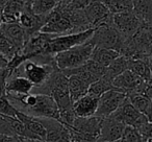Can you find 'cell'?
Wrapping results in <instances>:
<instances>
[{
  "mask_svg": "<svg viewBox=\"0 0 152 142\" xmlns=\"http://www.w3.org/2000/svg\"><path fill=\"white\" fill-rule=\"evenodd\" d=\"M57 68L56 63L44 64L39 63L34 60H27L22 63L18 68H16L11 75H22L25 77L28 81L31 82L34 88L41 87L48 79L53 70ZM10 75V77H11Z\"/></svg>",
  "mask_w": 152,
  "mask_h": 142,
  "instance_id": "cell-3",
  "label": "cell"
},
{
  "mask_svg": "<svg viewBox=\"0 0 152 142\" xmlns=\"http://www.w3.org/2000/svg\"><path fill=\"white\" fill-rule=\"evenodd\" d=\"M127 94L118 89H112L106 91L99 97V104L95 116L100 118L108 117L119 108L123 100L126 98Z\"/></svg>",
  "mask_w": 152,
  "mask_h": 142,
  "instance_id": "cell-9",
  "label": "cell"
},
{
  "mask_svg": "<svg viewBox=\"0 0 152 142\" xmlns=\"http://www.w3.org/2000/svg\"><path fill=\"white\" fill-rule=\"evenodd\" d=\"M125 41L126 39L115 27L114 23H110L96 27L89 42L95 47L114 49L121 52Z\"/></svg>",
  "mask_w": 152,
  "mask_h": 142,
  "instance_id": "cell-5",
  "label": "cell"
},
{
  "mask_svg": "<svg viewBox=\"0 0 152 142\" xmlns=\"http://www.w3.org/2000/svg\"><path fill=\"white\" fill-rule=\"evenodd\" d=\"M102 119L98 116H90V117H80L77 116L74 119L71 127L76 131L83 132L86 134L94 136L96 138H99L100 129H101Z\"/></svg>",
  "mask_w": 152,
  "mask_h": 142,
  "instance_id": "cell-16",
  "label": "cell"
},
{
  "mask_svg": "<svg viewBox=\"0 0 152 142\" xmlns=\"http://www.w3.org/2000/svg\"><path fill=\"white\" fill-rule=\"evenodd\" d=\"M114 25L125 39L133 37L141 28L143 21L137 17L133 11L114 14Z\"/></svg>",
  "mask_w": 152,
  "mask_h": 142,
  "instance_id": "cell-8",
  "label": "cell"
},
{
  "mask_svg": "<svg viewBox=\"0 0 152 142\" xmlns=\"http://www.w3.org/2000/svg\"><path fill=\"white\" fill-rule=\"evenodd\" d=\"M93 0H72L70 5L74 9L78 10H85Z\"/></svg>",
  "mask_w": 152,
  "mask_h": 142,
  "instance_id": "cell-34",
  "label": "cell"
},
{
  "mask_svg": "<svg viewBox=\"0 0 152 142\" xmlns=\"http://www.w3.org/2000/svg\"><path fill=\"white\" fill-rule=\"evenodd\" d=\"M0 142H18L16 136H10L4 135V134H0Z\"/></svg>",
  "mask_w": 152,
  "mask_h": 142,
  "instance_id": "cell-35",
  "label": "cell"
},
{
  "mask_svg": "<svg viewBox=\"0 0 152 142\" xmlns=\"http://www.w3.org/2000/svg\"><path fill=\"white\" fill-rule=\"evenodd\" d=\"M128 64H129L128 57L123 54H120L116 60H114L106 67V71L102 77H104V79H106L107 81L113 83L115 77H117L122 72H124L125 70L128 69Z\"/></svg>",
  "mask_w": 152,
  "mask_h": 142,
  "instance_id": "cell-22",
  "label": "cell"
},
{
  "mask_svg": "<svg viewBox=\"0 0 152 142\" xmlns=\"http://www.w3.org/2000/svg\"><path fill=\"white\" fill-rule=\"evenodd\" d=\"M113 117L118 119L119 121L123 122L125 125L139 127L143 123L147 122L148 118L144 113L140 112L130 102L129 98L126 96L119 108L112 114Z\"/></svg>",
  "mask_w": 152,
  "mask_h": 142,
  "instance_id": "cell-7",
  "label": "cell"
},
{
  "mask_svg": "<svg viewBox=\"0 0 152 142\" xmlns=\"http://www.w3.org/2000/svg\"><path fill=\"white\" fill-rule=\"evenodd\" d=\"M56 7V0H34L31 2L32 12L41 16H48Z\"/></svg>",
  "mask_w": 152,
  "mask_h": 142,
  "instance_id": "cell-28",
  "label": "cell"
},
{
  "mask_svg": "<svg viewBox=\"0 0 152 142\" xmlns=\"http://www.w3.org/2000/svg\"><path fill=\"white\" fill-rule=\"evenodd\" d=\"M112 89H116V88L114 87V85H113L112 82L107 81V79H104V77H101V79H99L98 81L91 84V86L89 87L88 93L93 94V95L99 96L100 97L103 93H105L106 91L112 90Z\"/></svg>",
  "mask_w": 152,
  "mask_h": 142,
  "instance_id": "cell-29",
  "label": "cell"
},
{
  "mask_svg": "<svg viewBox=\"0 0 152 142\" xmlns=\"http://www.w3.org/2000/svg\"><path fill=\"white\" fill-rule=\"evenodd\" d=\"M130 102L140 111V112L146 114L149 108L151 107V99L146 95L144 92H132L127 94Z\"/></svg>",
  "mask_w": 152,
  "mask_h": 142,
  "instance_id": "cell-26",
  "label": "cell"
},
{
  "mask_svg": "<svg viewBox=\"0 0 152 142\" xmlns=\"http://www.w3.org/2000/svg\"><path fill=\"white\" fill-rule=\"evenodd\" d=\"M112 14L133 11L132 0H101Z\"/></svg>",
  "mask_w": 152,
  "mask_h": 142,
  "instance_id": "cell-27",
  "label": "cell"
},
{
  "mask_svg": "<svg viewBox=\"0 0 152 142\" xmlns=\"http://www.w3.org/2000/svg\"><path fill=\"white\" fill-rule=\"evenodd\" d=\"M94 34V28L87 29L85 32H75V34L68 35H53L49 40L46 48L44 50V54L55 55L56 53L70 49L76 45L83 44L89 41Z\"/></svg>",
  "mask_w": 152,
  "mask_h": 142,
  "instance_id": "cell-4",
  "label": "cell"
},
{
  "mask_svg": "<svg viewBox=\"0 0 152 142\" xmlns=\"http://www.w3.org/2000/svg\"><path fill=\"white\" fill-rule=\"evenodd\" d=\"M85 14L91 28L94 29L103 24L114 23V14L110 13V11L101 0H93L85 9Z\"/></svg>",
  "mask_w": 152,
  "mask_h": 142,
  "instance_id": "cell-10",
  "label": "cell"
},
{
  "mask_svg": "<svg viewBox=\"0 0 152 142\" xmlns=\"http://www.w3.org/2000/svg\"><path fill=\"white\" fill-rule=\"evenodd\" d=\"M37 94V104L34 107L23 111L28 115L39 118H53L61 121V114L57 104L51 95L42 93Z\"/></svg>",
  "mask_w": 152,
  "mask_h": 142,
  "instance_id": "cell-6",
  "label": "cell"
},
{
  "mask_svg": "<svg viewBox=\"0 0 152 142\" xmlns=\"http://www.w3.org/2000/svg\"><path fill=\"white\" fill-rule=\"evenodd\" d=\"M7 1H9V0H0V7H3L5 5V3L7 2Z\"/></svg>",
  "mask_w": 152,
  "mask_h": 142,
  "instance_id": "cell-40",
  "label": "cell"
},
{
  "mask_svg": "<svg viewBox=\"0 0 152 142\" xmlns=\"http://www.w3.org/2000/svg\"><path fill=\"white\" fill-rule=\"evenodd\" d=\"M0 30L13 43L17 49V52L23 48L24 45L30 39V36L25 28L22 27L18 22H2L0 25Z\"/></svg>",
  "mask_w": 152,
  "mask_h": 142,
  "instance_id": "cell-14",
  "label": "cell"
},
{
  "mask_svg": "<svg viewBox=\"0 0 152 142\" xmlns=\"http://www.w3.org/2000/svg\"><path fill=\"white\" fill-rule=\"evenodd\" d=\"M30 5L28 0H9L3 7V22H18L20 15Z\"/></svg>",
  "mask_w": 152,
  "mask_h": 142,
  "instance_id": "cell-18",
  "label": "cell"
},
{
  "mask_svg": "<svg viewBox=\"0 0 152 142\" xmlns=\"http://www.w3.org/2000/svg\"><path fill=\"white\" fill-rule=\"evenodd\" d=\"M9 65V60L0 52V70L3 69V68H7Z\"/></svg>",
  "mask_w": 152,
  "mask_h": 142,
  "instance_id": "cell-36",
  "label": "cell"
},
{
  "mask_svg": "<svg viewBox=\"0 0 152 142\" xmlns=\"http://www.w3.org/2000/svg\"><path fill=\"white\" fill-rule=\"evenodd\" d=\"M126 125L112 115L102 119L98 142H115L121 139Z\"/></svg>",
  "mask_w": 152,
  "mask_h": 142,
  "instance_id": "cell-13",
  "label": "cell"
},
{
  "mask_svg": "<svg viewBox=\"0 0 152 142\" xmlns=\"http://www.w3.org/2000/svg\"><path fill=\"white\" fill-rule=\"evenodd\" d=\"M144 142H152V137H149V138H147V139H145Z\"/></svg>",
  "mask_w": 152,
  "mask_h": 142,
  "instance_id": "cell-41",
  "label": "cell"
},
{
  "mask_svg": "<svg viewBox=\"0 0 152 142\" xmlns=\"http://www.w3.org/2000/svg\"><path fill=\"white\" fill-rule=\"evenodd\" d=\"M72 0H56L57 7H67L71 3Z\"/></svg>",
  "mask_w": 152,
  "mask_h": 142,
  "instance_id": "cell-37",
  "label": "cell"
},
{
  "mask_svg": "<svg viewBox=\"0 0 152 142\" xmlns=\"http://www.w3.org/2000/svg\"><path fill=\"white\" fill-rule=\"evenodd\" d=\"M128 69H130L132 72L149 83L151 79V64L149 59H129Z\"/></svg>",
  "mask_w": 152,
  "mask_h": 142,
  "instance_id": "cell-23",
  "label": "cell"
},
{
  "mask_svg": "<svg viewBox=\"0 0 152 142\" xmlns=\"http://www.w3.org/2000/svg\"><path fill=\"white\" fill-rule=\"evenodd\" d=\"M133 12L146 24L152 25V0H132Z\"/></svg>",
  "mask_w": 152,
  "mask_h": 142,
  "instance_id": "cell-24",
  "label": "cell"
},
{
  "mask_svg": "<svg viewBox=\"0 0 152 142\" xmlns=\"http://www.w3.org/2000/svg\"><path fill=\"white\" fill-rule=\"evenodd\" d=\"M113 85L116 89L128 94L132 92H144L148 83L132 72L130 69H127L120 75L115 77Z\"/></svg>",
  "mask_w": 152,
  "mask_h": 142,
  "instance_id": "cell-11",
  "label": "cell"
},
{
  "mask_svg": "<svg viewBox=\"0 0 152 142\" xmlns=\"http://www.w3.org/2000/svg\"><path fill=\"white\" fill-rule=\"evenodd\" d=\"M34 86L31 82L28 81L25 77L22 75H11L7 79V94H17V95H23V94L31 93Z\"/></svg>",
  "mask_w": 152,
  "mask_h": 142,
  "instance_id": "cell-19",
  "label": "cell"
},
{
  "mask_svg": "<svg viewBox=\"0 0 152 142\" xmlns=\"http://www.w3.org/2000/svg\"><path fill=\"white\" fill-rule=\"evenodd\" d=\"M2 22H3V10H1L0 11V25L2 24Z\"/></svg>",
  "mask_w": 152,
  "mask_h": 142,
  "instance_id": "cell-39",
  "label": "cell"
},
{
  "mask_svg": "<svg viewBox=\"0 0 152 142\" xmlns=\"http://www.w3.org/2000/svg\"><path fill=\"white\" fill-rule=\"evenodd\" d=\"M68 79H69L70 96H71V99L74 104L76 100H78L79 98H81L88 93L89 87L91 85L78 74L70 75V77H68Z\"/></svg>",
  "mask_w": 152,
  "mask_h": 142,
  "instance_id": "cell-21",
  "label": "cell"
},
{
  "mask_svg": "<svg viewBox=\"0 0 152 142\" xmlns=\"http://www.w3.org/2000/svg\"><path fill=\"white\" fill-rule=\"evenodd\" d=\"M47 131V142H71L70 129L61 121L53 118H39Z\"/></svg>",
  "mask_w": 152,
  "mask_h": 142,
  "instance_id": "cell-12",
  "label": "cell"
},
{
  "mask_svg": "<svg viewBox=\"0 0 152 142\" xmlns=\"http://www.w3.org/2000/svg\"><path fill=\"white\" fill-rule=\"evenodd\" d=\"M120 141L121 142H144V139L137 127H131V125H126Z\"/></svg>",
  "mask_w": 152,
  "mask_h": 142,
  "instance_id": "cell-30",
  "label": "cell"
},
{
  "mask_svg": "<svg viewBox=\"0 0 152 142\" xmlns=\"http://www.w3.org/2000/svg\"><path fill=\"white\" fill-rule=\"evenodd\" d=\"M17 118L20 119L22 121L24 125L26 127V129L32 133L37 138L42 140H46V135L47 131L45 129V127L42 124L40 120L37 117H34L31 115H28L26 113L22 112V111L18 110L17 112Z\"/></svg>",
  "mask_w": 152,
  "mask_h": 142,
  "instance_id": "cell-20",
  "label": "cell"
},
{
  "mask_svg": "<svg viewBox=\"0 0 152 142\" xmlns=\"http://www.w3.org/2000/svg\"><path fill=\"white\" fill-rule=\"evenodd\" d=\"M146 116H147L148 118V121H150V122H152V99H151V107L149 108V110L146 112Z\"/></svg>",
  "mask_w": 152,
  "mask_h": 142,
  "instance_id": "cell-38",
  "label": "cell"
},
{
  "mask_svg": "<svg viewBox=\"0 0 152 142\" xmlns=\"http://www.w3.org/2000/svg\"><path fill=\"white\" fill-rule=\"evenodd\" d=\"M99 104V96L87 93L73 104L74 112L77 116L90 117L96 114Z\"/></svg>",
  "mask_w": 152,
  "mask_h": 142,
  "instance_id": "cell-17",
  "label": "cell"
},
{
  "mask_svg": "<svg viewBox=\"0 0 152 142\" xmlns=\"http://www.w3.org/2000/svg\"><path fill=\"white\" fill-rule=\"evenodd\" d=\"M47 21V16L37 15L32 12L31 5L25 10L23 13L20 15L18 23L25 28L30 37L34 36L37 32H40L42 28L44 27L45 23Z\"/></svg>",
  "mask_w": 152,
  "mask_h": 142,
  "instance_id": "cell-15",
  "label": "cell"
},
{
  "mask_svg": "<svg viewBox=\"0 0 152 142\" xmlns=\"http://www.w3.org/2000/svg\"><path fill=\"white\" fill-rule=\"evenodd\" d=\"M41 32L57 36L78 32L74 22L73 9L70 5L56 7L47 16V21Z\"/></svg>",
  "mask_w": 152,
  "mask_h": 142,
  "instance_id": "cell-1",
  "label": "cell"
},
{
  "mask_svg": "<svg viewBox=\"0 0 152 142\" xmlns=\"http://www.w3.org/2000/svg\"><path fill=\"white\" fill-rule=\"evenodd\" d=\"M17 112L18 109L12 104L7 95L0 98V114L4 116L17 117Z\"/></svg>",
  "mask_w": 152,
  "mask_h": 142,
  "instance_id": "cell-31",
  "label": "cell"
},
{
  "mask_svg": "<svg viewBox=\"0 0 152 142\" xmlns=\"http://www.w3.org/2000/svg\"><path fill=\"white\" fill-rule=\"evenodd\" d=\"M115 142H121V141H120V140H118V141H115Z\"/></svg>",
  "mask_w": 152,
  "mask_h": 142,
  "instance_id": "cell-43",
  "label": "cell"
},
{
  "mask_svg": "<svg viewBox=\"0 0 152 142\" xmlns=\"http://www.w3.org/2000/svg\"><path fill=\"white\" fill-rule=\"evenodd\" d=\"M120 55V52L114 49L101 48V47H95L93 53H92V60L99 63L100 65L107 67L114 60Z\"/></svg>",
  "mask_w": 152,
  "mask_h": 142,
  "instance_id": "cell-25",
  "label": "cell"
},
{
  "mask_svg": "<svg viewBox=\"0 0 152 142\" xmlns=\"http://www.w3.org/2000/svg\"><path fill=\"white\" fill-rule=\"evenodd\" d=\"M28 1H29V2H32V1H34V0H28Z\"/></svg>",
  "mask_w": 152,
  "mask_h": 142,
  "instance_id": "cell-42",
  "label": "cell"
},
{
  "mask_svg": "<svg viewBox=\"0 0 152 142\" xmlns=\"http://www.w3.org/2000/svg\"><path fill=\"white\" fill-rule=\"evenodd\" d=\"M95 46L89 41L76 45L70 49L58 52L54 55L55 63L61 70L73 69L79 67L91 60Z\"/></svg>",
  "mask_w": 152,
  "mask_h": 142,
  "instance_id": "cell-2",
  "label": "cell"
},
{
  "mask_svg": "<svg viewBox=\"0 0 152 142\" xmlns=\"http://www.w3.org/2000/svg\"><path fill=\"white\" fill-rule=\"evenodd\" d=\"M137 129L140 131V133H141L144 140L149 137H152V122H150V121H147V122L143 123L141 127H137Z\"/></svg>",
  "mask_w": 152,
  "mask_h": 142,
  "instance_id": "cell-33",
  "label": "cell"
},
{
  "mask_svg": "<svg viewBox=\"0 0 152 142\" xmlns=\"http://www.w3.org/2000/svg\"><path fill=\"white\" fill-rule=\"evenodd\" d=\"M9 75L10 73L7 68H3L0 70V98L7 95V83Z\"/></svg>",
  "mask_w": 152,
  "mask_h": 142,
  "instance_id": "cell-32",
  "label": "cell"
},
{
  "mask_svg": "<svg viewBox=\"0 0 152 142\" xmlns=\"http://www.w3.org/2000/svg\"><path fill=\"white\" fill-rule=\"evenodd\" d=\"M71 142H72V141H71Z\"/></svg>",
  "mask_w": 152,
  "mask_h": 142,
  "instance_id": "cell-44",
  "label": "cell"
}]
</instances>
